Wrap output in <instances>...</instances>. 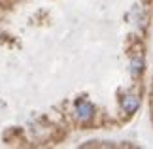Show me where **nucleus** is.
I'll list each match as a JSON object with an SVG mask.
<instances>
[{"instance_id": "obj_1", "label": "nucleus", "mask_w": 153, "mask_h": 149, "mask_svg": "<svg viewBox=\"0 0 153 149\" xmlns=\"http://www.w3.org/2000/svg\"><path fill=\"white\" fill-rule=\"evenodd\" d=\"M121 108L127 113H134L140 108V98L136 94H125V96L121 98Z\"/></svg>"}, {"instance_id": "obj_2", "label": "nucleus", "mask_w": 153, "mask_h": 149, "mask_svg": "<svg viewBox=\"0 0 153 149\" xmlns=\"http://www.w3.org/2000/svg\"><path fill=\"white\" fill-rule=\"evenodd\" d=\"M76 117H78L79 121L91 119L93 117V106L87 102V100H79V102L76 104Z\"/></svg>"}, {"instance_id": "obj_3", "label": "nucleus", "mask_w": 153, "mask_h": 149, "mask_svg": "<svg viewBox=\"0 0 153 149\" xmlns=\"http://www.w3.org/2000/svg\"><path fill=\"white\" fill-rule=\"evenodd\" d=\"M142 68H144L142 59H136V61L131 62V72H132V76H140V74H142Z\"/></svg>"}]
</instances>
